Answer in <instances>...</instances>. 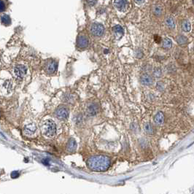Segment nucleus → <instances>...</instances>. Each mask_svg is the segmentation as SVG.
I'll list each match as a JSON object with an SVG mask.
<instances>
[{
    "label": "nucleus",
    "instance_id": "aec40b11",
    "mask_svg": "<svg viewBox=\"0 0 194 194\" xmlns=\"http://www.w3.org/2000/svg\"><path fill=\"white\" fill-rule=\"evenodd\" d=\"M2 23L3 25L5 26H9L11 23V18L8 15H2Z\"/></svg>",
    "mask_w": 194,
    "mask_h": 194
},
{
    "label": "nucleus",
    "instance_id": "f3484780",
    "mask_svg": "<svg viewBox=\"0 0 194 194\" xmlns=\"http://www.w3.org/2000/svg\"><path fill=\"white\" fill-rule=\"evenodd\" d=\"M163 7L161 5H155L153 7V13L157 17H159L163 14Z\"/></svg>",
    "mask_w": 194,
    "mask_h": 194
},
{
    "label": "nucleus",
    "instance_id": "4468645a",
    "mask_svg": "<svg viewBox=\"0 0 194 194\" xmlns=\"http://www.w3.org/2000/svg\"><path fill=\"white\" fill-rule=\"evenodd\" d=\"M176 39V42L177 43V44L180 46H184L188 43V39L184 35H178L175 38Z\"/></svg>",
    "mask_w": 194,
    "mask_h": 194
},
{
    "label": "nucleus",
    "instance_id": "1a4fd4ad",
    "mask_svg": "<svg viewBox=\"0 0 194 194\" xmlns=\"http://www.w3.org/2000/svg\"><path fill=\"white\" fill-rule=\"evenodd\" d=\"M140 82L143 85H151L153 84V78L148 74H143L140 77Z\"/></svg>",
    "mask_w": 194,
    "mask_h": 194
},
{
    "label": "nucleus",
    "instance_id": "6e6552de",
    "mask_svg": "<svg viewBox=\"0 0 194 194\" xmlns=\"http://www.w3.org/2000/svg\"><path fill=\"white\" fill-rule=\"evenodd\" d=\"M26 72H27V69L25 66L18 65L14 69V73H15V76L19 77V78H22V77H24Z\"/></svg>",
    "mask_w": 194,
    "mask_h": 194
},
{
    "label": "nucleus",
    "instance_id": "7ed1b4c3",
    "mask_svg": "<svg viewBox=\"0 0 194 194\" xmlns=\"http://www.w3.org/2000/svg\"><path fill=\"white\" fill-rule=\"evenodd\" d=\"M69 112L67 107L64 106H60L56 109L55 112V117L59 120H66L68 118Z\"/></svg>",
    "mask_w": 194,
    "mask_h": 194
},
{
    "label": "nucleus",
    "instance_id": "cd10ccee",
    "mask_svg": "<svg viewBox=\"0 0 194 194\" xmlns=\"http://www.w3.org/2000/svg\"><path fill=\"white\" fill-rule=\"evenodd\" d=\"M134 1H135L136 3L138 4V5H141V4L145 2V0H134Z\"/></svg>",
    "mask_w": 194,
    "mask_h": 194
},
{
    "label": "nucleus",
    "instance_id": "f03ea898",
    "mask_svg": "<svg viewBox=\"0 0 194 194\" xmlns=\"http://www.w3.org/2000/svg\"><path fill=\"white\" fill-rule=\"evenodd\" d=\"M43 133L45 137H52L56 132V125L51 120H47L45 121L42 127Z\"/></svg>",
    "mask_w": 194,
    "mask_h": 194
},
{
    "label": "nucleus",
    "instance_id": "c85d7f7f",
    "mask_svg": "<svg viewBox=\"0 0 194 194\" xmlns=\"http://www.w3.org/2000/svg\"><path fill=\"white\" fill-rule=\"evenodd\" d=\"M192 1H193V3L194 4V0H192Z\"/></svg>",
    "mask_w": 194,
    "mask_h": 194
},
{
    "label": "nucleus",
    "instance_id": "9b49d317",
    "mask_svg": "<svg viewBox=\"0 0 194 194\" xmlns=\"http://www.w3.org/2000/svg\"><path fill=\"white\" fill-rule=\"evenodd\" d=\"M99 112V107L96 104H91L87 107L86 113L87 115L89 116L96 115Z\"/></svg>",
    "mask_w": 194,
    "mask_h": 194
},
{
    "label": "nucleus",
    "instance_id": "9d476101",
    "mask_svg": "<svg viewBox=\"0 0 194 194\" xmlns=\"http://www.w3.org/2000/svg\"><path fill=\"white\" fill-rule=\"evenodd\" d=\"M77 149V142L74 138L69 139L67 145V151L68 153H75Z\"/></svg>",
    "mask_w": 194,
    "mask_h": 194
},
{
    "label": "nucleus",
    "instance_id": "39448f33",
    "mask_svg": "<svg viewBox=\"0 0 194 194\" xmlns=\"http://www.w3.org/2000/svg\"><path fill=\"white\" fill-rule=\"evenodd\" d=\"M57 67V62L53 60H50L46 63L45 66V71L47 74H53L56 71Z\"/></svg>",
    "mask_w": 194,
    "mask_h": 194
},
{
    "label": "nucleus",
    "instance_id": "5701e85b",
    "mask_svg": "<svg viewBox=\"0 0 194 194\" xmlns=\"http://www.w3.org/2000/svg\"><path fill=\"white\" fill-rule=\"evenodd\" d=\"M156 88H157V89L159 90L160 91H163L165 88L164 83H162V82H158L156 85Z\"/></svg>",
    "mask_w": 194,
    "mask_h": 194
},
{
    "label": "nucleus",
    "instance_id": "dca6fc26",
    "mask_svg": "<svg viewBox=\"0 0 194 194\" xmlns=\"http://www.w3.org/2000/svg\"><path fill=\"white\" fill-rule=\"evenodd\" d=\"M165 23H166V26L168 28H169L170 29H174L175 28V26H176L175 19L171 16H169L166 18V20H165Z\"/></svg>",
    "mask_w": 194,
    "mask_h": 194
},
{
    "label": "nucleus",
    "instance_id": "f257e3e1",
    "mask_svg": "<svg viewBox=\"0 0 194 194\" xmlns=\"http://www.w3.org/2000/svg\"><path fill=\"white\" fill-rule=\"evenodd\" d=\"M87 166L92 171H105L110 166V159L106 155H93L88 158Z\"/></svg>",
    "mask_w": 194,
    "mask_h": 194
},
{
    "label": "nucleus",
    "instance_id": "ddd939ff",
    "mask_svg": "<svg viewBox=\"0 0 194 194\" xmlns=\"http://www.w3.org/2000/svg\"><path fill=\"white\" fill-rule=\"evenodd\" d=\"M37 127L35 126V124L34 123H30L26 125L24 127V132L25 134H27V135H31V134H34L35 131H36Z\"/></svg>",
    "mask_w": 194,
    "mask_h": 194
},
{
    "label": "nucleus",
    "instance_id": "2eb2a0df",
    "mask_svg": "<svg viewBox=\"0 0 194 194\" xmlns=\"http://www.w3.org/2000/svg\"><path fill=\"white\" fill-rule=\"evenodd\" d=\"M182 29L185 32H189L191 30V22L187 19L183 20L181 23Z\"/></svg>",
    "mask_w": 194,
    "mask_h": 194
},
{
    "label": "nucleus",
    "instance_id": "b1692460",
    "mask_svg": "<svg viewBox=\"0 0 194 194\" xmlns=\"http://www.w3.org/2000/svg\"><path fill=\"white\" fill-rule=\"evenodd\" d=\"M20 175V173L18 171H13V172L11 173V175H10V176H11L12 178H13V179H15V178H18V177H19Z\"/></svg>",
    "mask_w": 194,
    "mask_h": 194
},
{
    "label": "nucleus",
    "instance_id": "0eeeda50",
    "mask_svg": "<svg viewBox=\"0 0 194 194\" xmlns=\"http://www.w3.org/2000/svg\"><path fill=\"white\" fill-rule=\"evenodd\" d=\"M88 43H89V41H88V37L85 35H80L77 38V45L79 48H86L88 46Z\"/></svg>",
    "mask_w": 194,
    "mask_h": 194
},
{
    "label": "nucleus",
    "instance_id": "bb28decb",
    "mask_svg": "<svg viewBox=\"0 0 194 194\" xmlns=\"http://www.w3.org/2000/svg\"><path fill=\"white\" fill-rule=\"evenodd\" d=\"M161 39L160 37L157 36V35H155V41L157 43H159L161 42Z\"/></svg>",
    "mask_w": 194,
    "mask_h": 194
},
{
    "label": "nucleus",
    "instance_id": "423d86ee",
    "mask_svg": "<svg viewBox=\"0 0 194 194\" xmlns=\"http://www.w3.org/2000/svg\"><path fill=\"white\" fill-rule=\"evenodd\" d=\"M114 5L120 11L124 12L127 10L129 7V2L127 0H115Z\"/></svg>",
    "mask_w": 194,
    "mask_h": 194
},
{
    "label": "nucleus",
    "instance_id": "a211bd4d",
    "mask_svg": "<svg viewBox=\"0 0 194 194\" xmlns=\"http://www.w3.org/2000/svg\"><path fill=\"white\" fill-rule=\"evenodd\" d=\"M144 130L147 134H153L154 129L152 126V124L150 123H146L144 125Z\"/></svg>",
    "mask_w": 194,
    "mask_h": 194
},
{
    "label": "nucleus",
    "instance_id": "a878e982",
    "mask_svg": "<svg viewBox=\"0 0 194 194\" xmlns=\"http://www.w3.org/2000/svg\"><path fill=\"white\" fill-rule=\"evenodd\" d=\"M86 1L90 6H93V5H94L96 3L97 0H86Z\"/></svg>",
    "mask_w": 194,
    "mask_h": 194
},
{
    "label": "nucleus",
    "instance_id": "c756f323",
    "mask_svg": "<svg viewBox=\"0 0 194 194\" xmlns=\"http://www.w3.org/2000/svg\"><path fill=\"white\" fill-rule=\"evenodd\" d=\"M193 51H194V45H193Z\"/></svg>",
    "mask_w": 194,
    "mask_h": 194
},
{
    "label": "nucleus",
    "instance_id": "4be33fe9",
    "mask_svg": "<svg viewBox=\"0 0 194 194\" xmlns=\"http://www.w3.org/2000/svg\"><path fill=\"white\" fill-rule=\"evenodd\" d=\"M153 75L157 78H159V77H161L162 75V70L160 67H156V68L154 69L153 70Z\"/></svg>",
    "mask_w": 194,
    "mask_h": 194
},
{
    "label": "nucleus",
    "instance_id": "393cba45",
    "mask_svg": "<svg viewBox=\"0 0 194 194\" xmlns=\"http://www.w3.org/2000/svg\"><path fill=\"white\" fill-rule=\"evenodd\" d=\"M0 11L3 12L4 10H5L6 9V6H5V4L4 3L3 0H1V2H0Z\"/></svg>",
    "mask_w": 194,
    "mask_h": 194
},
{
    "label": "nucleus",
    "instance_id": "20e7f679",
    "mask_svg": "<svg viewBox=\"0 0 194 194\" xmlns=\"http://www.w3.org/2000/svg\"><path fill=\"white\" fill-rule=\"evenodd\" d=\"M91 32L94 36L101 37L105 32V27L100 23H95L91 26Z\"/></svg>",
    "mask_w": 194,
    "mask_h": 194
},
{
    "label": "nucleus",
    "instance_id": "412c9836",
    "mask_svg": "<svg viewBox=\"0 0 194 194\" xmlns=\"http://www.w3.org/2000/svg\"><path fill=\"white\" fill-rule=\"evenodd\" d=\"M113 32L115 34H119L120 36H122L123 34V29L119 25H117V26H115L113 28Z\"/></svg>",
    "mask_w": 194,
    "mask_h": 194
},
{
    "label": "nucleus",
    "instance_id": "6ab92c4d",
    "mask_svg": "<svg viewBox=\"0 0 194 194\" xmlns=\"http://www.w3.org/2000/svg\"><path fill=\"white\" fill-rule=\"evenodd\" d=\"M162 46L165 49H170L172 47V41L169 38H165L162 42Z\"/></svg>",
    "mask_w": 194,
    "mask_h": 194
},
{
    "label": "nucleus",
    "instance_id": "f8f14e48",
    "mask_svg": "<svg viewBox=\"0 0 194 194\" xmlns=\"http://www.w3.org/2000/svg\"><path fill=\"white\" fill-rule=\"evenodd\" d=\"M154 122L158 126H161L164 123V115L162 112H158L154 117Z\"/></svg>",
    "mask_w": 194,
    "mask_h": 194
}]
</instances>
